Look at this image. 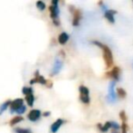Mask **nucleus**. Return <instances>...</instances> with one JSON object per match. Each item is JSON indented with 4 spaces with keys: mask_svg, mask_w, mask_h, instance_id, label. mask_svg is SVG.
<instances>
[{
    "mask_svg": "<svg viewBox=\"0 0 133 133\" xmlns=\"http://www.w3.org/2000/svg\"><path fill=\"white\" fill-rule=\"evenodd\" d=\"M92 44L99 46L103 52V59H104L105 64L107 68H110L113 65V54L110 50V48L108 45L100 43V41H92Z\"/></svg>",
    "mask_w": 133,
    "mask_h": 133,
    "instance_id": "f257e3e1",
    "label": "nucleus"
},
{
    "mask_svg": "<svg viewBox=\"0 0 133 133\" xmlns=\"http://www.w3.org/2000/svg\"><path fill=\"white\" fill-rule=\"evenodd\" d=\"M79 91V101L84 104L90 103V97H89V90L84 85H80L78 87Z\"/></svg>",
    "mask_w": 133,
    "mask_h": 133,
    "instance_id": "f03ea898",
    "label": "nucleus"
},
{
    "mask_svg": "<svg viewBox=\"0 0 133 133\" xmlns=\"http://www.w3.org/2000/svg\"><path fill=\"white\" fill-rule=\"evenodd\" d=\"M69 10H70L71 14L73 15V20H72V25L74 26H78L80 23V20L82 18V13L79 9L76 8L74 5H69Z\"/></svg>",
    "mask_w": 133,
    "mask_h": 133,
    "instance_id": "7ed1b4c3",
    "label": "nucleus"
},
{
    "mask_svg": "<svg viewBox=\"0 0 133 133\" xmlns=\"http://www.w3.org/2000/svg\"><path fill=\"white\" fill-rule=\"evenodd\" d=\"M23 105H25V104H24V99L22 98H16L14 101H11L10 106H9L10 112L11 113H15Z\"/></svg>",
    "mask_w": 133,
    "mask_h": 133,
    "instance_id": "20e7f679",
    "label": "nucleus"
},
{
    "mask_svg": "<svg viewBox=\"0 0 133 133\" xmlns=\"http://www.w3.org/2000/svg\"><path fill=\"white\" fill-rule=\"evenodd\" d=\"M106 77L110 78L114 82H118L120 78V68L118 66H114L109 72L106 74Z\"/></svg>",
    "mask_w": 133,
    "mask_h": 133,
    "instance_id": "39448f33",
    "label": "nucleus"
},
{
    "mask_svg": "<svg viewBox=\"0 0 133 133\" xmlns=\"http://www.w3.org/2000/svg\"><path fill=\"white\" fill-rule=\"evenodd\" d=\"M42 116V112L40 111V110H37V109H33L27 114V119H29L32 122H36Z\"/></svg>",
    "mask_w": 133,
    "mask_h": 133,
    "instance_id": "423d86ee",
    "label": "nucleus"
},
{
    "mask_svg": "<svg viewBox=\"0 0 133 133\" xmlns=\"http://www.w3.org/2000/svg\"><path fill=\"white\" fill-rule=\"evenodd\" d=\"M48 81V80H46V78L43 77L42 75L39 74L38 71H37V72H35V77L30 81V84L33 85V84H35V83H39V84H43V85H47Z\"/></svg>",
    "mask_w": 133,
    "mask_h": 133,
    "instance_id": "0eeeda50",
    "label": "nucleus"
},
{
    "mask_svg": "<svg viewBox=\"0 0 133 133\" xmlns=\"http://www.w3.org/2000/svg\"><path fill=\"white\" fill-rule=\"evenodd\" d=\"M63 67V62L61 61L59 58H57L55 60V63H54L53 68H52V72H51V75H57V74H59V72L61 71Z\"/></svg>",
    "mask_w": 133,
    "mask_h": 133,
    "instance_id": "6e6552de",
    "label": "nucleus"
},
{
    "mask_svg": "<svg viewBox=\"0 0 133 133\" xmlns=\"http://www.w3.org/2000/svg\"><path fill=\"white\" fill-rule=\"evenodd\" d=\"M115 84L116 82L112 81L111 82L109 83V86H108V101L110 102H115L116 98H117V94H116V91H115Z\"/></svg>",
    "mask_w": 133,
    "mask_h": 133,
    "instance_id": "1a4fd4ad",
    "label": "nucleus"
},
{
    "mask_svg": "<svg viewBox=\"0 0 133 133\" xmlns=\"http://www.w3.org/2000/svg\"><path fill=\"white\" fill-rule=\"evenodd\" d=\"M65 122H66V121L62 119H56V121L51 124V126H50V132L51 133H57L59 130V129L61 128V126H62Z\"/></svg>",
    "mask_w": 133,
    "mask_h": 133,
    "instance_id": "9d476101",
    "label": "nucleus"
},
{
    "mask_svg": "<svg viewBox=\"0 0 133 133\" xmlns=\"http://www.w3.org/2000/svg\"><path fill=\"white\" fill-rule=\"evenodd\" d=\"M111 126H112V121H107V122H105V124H100V123L97 124L98 130L102 133H106L109 130H111Z\"/></svg>",
    "mask_w": 133,
    "mask_h": 133,
    "instance_id": "9b49d317",
    "label": "nucleus"
},
{
    "mask_svg": "<svg viewBox=\"0 0 133 133\" xmlns=\"http://www.w3.org/2000/svg\"><path fill=\"white\" fill-rule=\"evenodd\" d=\"M117 14V11L115 10H111V9H108V10H106L104 12V16L108 19V21L109 23L113 24L115 22V18H114V16Z\"/></svg>",
    "mask_w": 133,
    "mask_h": 133,
    "instance_id": "f8f14e48",
    "label": "nucleus"
},
{
    "mask_svg": "<svg viewBox=\"0 0 133 133\" xmlns=\"http://www.w3.org/2000/svg\"><path fill=\"white\" fill-rule=\"evenodd\" d=\"M68 39H69V35H67L66 32H62V33L59 35L57 40H59V43L60 44H66L67 42L68 41Z\"/></svg>",
    "mask_w": 133,
    "mask_h": 133,
    "instance_id": "ddd939ff",
    "label": "nucleus"
},
{
    "mask_svg": "<svg viewBox=\"0 0 133 133\" xmlns=\"http://www.w3.org/2000/svg\"><path fill=\"white\" fill-rule=\"evenodd\" d=\"M24 118L22 117V116L20 115H18V116H15V117H13L12 119H10V121H9V125H10L11 127L15 126V125L18 124V123H20L21 121H23Z\"/></svg>",
    "mask_w": 133,
    "mask_h": 133,
    "instance_id": "4468645a",
    "label": "nucleus"
},
{
    "mask_svg": "<svg viewBox=\"0 0 133 133\" xmlns=\"http://www.w3.org/2000/svg\"><path fill=\"white\" fill-rule=\"evenodd\" d=\"M25 101L27 102V106L28 107H33L34 102H35V96H34V93H31V94H28L26 96Z\"/></svg>",
    "mask_w": 133,
    "mask_h": 133,
    "instance_id": "2eb2a0df",
    "label": "nucleus"
},
{
    "mask_svg": "<svg viewBox=\"0 0 133 133\" xmlns=\"http://www.w3.org/2000/svg\"><path fill=\"white\" fill-rule=\"evenodd\" d=\"M10 103H11V101L10 100H7V101H5V102H3V103L0 105V115H2V114H3L4 112H5V110H7V109L9 108V106H10Z\"/></svg>",
    "mask_w": 133,
    "mask_h": 133,
    "instance_id": "dca6fc26",
    "label": "nucleus"
},
{
    "mask_svg": "<svg viewBox=\"0 0 133 133\" xmlns=\"http://www.w3.org/2000/svg\"><path fill=\"white\" fill-rule=\"evenodd\" d=\"M116 94H117V96L119 97V99H125L127 96V92L126 91H125L123 88H117V90H116Z\"/></svg>",
    "mask_w": 133,
    "mask_h": 133,
    "instance_id": "f3484780",
    "label": "nucleus"
},
{
    "mask_svg": "<svg viewBox=\"0 0 133 133\" xmlns=\"http://www.w3.org/2000/svg\"><path fill=\"white\" fill-rule=\"evenodd\" d=\"M14 132L16 133H32V130L30 129L27 128H20V127H18V128L14 129Z\"/></svg>",
    "mask_w": 133,
    "mask_h": 133,
    "instance_id": "a211bd4d",
    "label": "nucleus"
},
{
    "mask_svg": "<svg viewBox=\"0 0 133 133\" xmlns=\"http://www.w3.org/2000/svg\"><path fill=\"white\" fill-rule=\"evenodd\" d=\"M22 93H23L25 96H27V95H28V94L34 93V91H33V89L31 87L25 86V87H23V89H22Z\"/></svg>",
    "mask_w": 133,
    "mask_h": 133,
    "instance_id": "6ab92c4d",
    "label": "nucleus"
},
{
    "mask_svg": "<svg viewBox=\"0 0 133 133\" xmlns=\"http://www.w3.org/2000/svg\"><path fill=\"white\" fill-rule=\"evenodd\" d=\"M36 5H37V7L40 11H43L45 8H46V4H45L42 0H38V1L37 2V4H36Z\"/></svg>",
    "mask_w": 133,
    "mask_h": 133,
    "instance_id": "aec40b11",
    "label": "nucleus"
},
{
    "mask_svg": "<svg viewBox=\"0 0 133 133\" xmlns=\"http://www.w3.org/2000/svg\"><path fill=\"white\" fill-rule=\"evenodd\" d=\"M119 118H120V119L122 121V122H126L127 121V115L124 110H121V111L119 112Z\"/></svg>",
    "mask_w": 133,
    "mask_h": 133,
    "instance_id": "412c9836",
    "label": "nucleus"
},
{
    "mask_svg": "<svg viewBox=\"0 0 133 133\" xmlns=\"http://www.w3.org/2000/svg\"><path fill=\"white\" fill-rule=\"evenodd\" d=\"M120 130H121V133H128V124L126 122H122Z\"/></svg>",
    "mask_w": 133,
    "mask_h": 133,
    "instance_id": "4be33fe9",
    "label": "nucleus"
},
{
    "mask_svg": "<svg viewBox=\"0 0 133 133\" xmlns=\"http://www.w3.org/2000/svg\"><path fill=\"white\" fill-rule=\"evenodd\" d=\"M26 110H27V107H26V105H23V106L21 107V108L19 109V110H18V111L16 112V113H18V115H20V116H21L23 113H25V112H26Z\"/></svg>",
    "mask_w": 133,
    "mask_h": 133,
    "instance_id": "5701e85b",
    "label": "nucleus"
},
{
    "mask_svg": "<svg viewBox=\"0 0 133 133\" xmlns=\"http://www.w3.org/2000/svg\"><path fill=\"white\" fill-rule=\"evenodd\" d=\"M42 115H43V117H48V116H50V115H51V112H50V111H44V112H43V113H42Z\"/></svg>",
    "mask_w": 133,
    "mask_h": 133,
    "instance_id": "b1692460",
    "label": "nucleus"
},
{
    "mask_svg": "<svg viewBox=\"0 0 133 133\" xmlns=\"http://www.w3.org/2000/svg\"><path fill=\"white\" fill-rule=\"evenodd\" d=\"M57 3H59V0H51V5H57Z\"/></svg>",
    "mask_w": 133,
    "mask_h": 133,
    "instance_id": "393cba45",
    "label": "nucleus"
},
{
    "mask_svg": "<svg viewBox=\"0 0 133 133\" xmlns=\"http://www.w3.org/2000/svg\"><path fill=\"white\" fill-rule=\"evenodd\" d=\"M132 1H133V0H132Z\"/></svg>",
    "mask_w": 133,
    "mask_h": 133,
    "instance_id": "a878e982",
    "label": "nucleus"
}]
</instances>
